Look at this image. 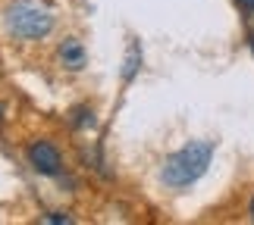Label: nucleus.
<instances>
[{"instance_id":"6","label":"nucleus","mask_w":254,"mask_h":225,"mask_svg":"<svg viewBox=\"0 0 254 225\" xmlns=\"http://www.w3.org/2000/svg\"><path fill=\"white\" fill-rule=\"evenodd\" d=\"M41 219H44V222H72L69 213H44Z\"/></svg>"},{"instance_id":"3","label":"nucleus","mask_w":254,"mask_h":225,"mask_svg":"<svg viewBox=\"0 0 254 225\" xmlns=\"http://www.w3.org/2000/svg\"><path fill=\"white\" fill-rule=\"evenodd\" d=\"M25 160H28V166H32L38 175H47V179H57V175L63 172V156H60V150H57V144L44 141V138L28 144Z\"/></svg>"},{"instance_id":"7","label":"nucleus","mask_w":254,"mask_h":225,"mask_svg":"<svg viewBox=\"0 0 254 225\" xmlns=\"http://www.w3.org/2000/svg\"><path fill=\"white\" fill-rule=\"evenodd\" d=\"M236 6L242 13H254V0H236Z\"/></svg>"},{"instance_id":"1","label":"nucleus","mask_w":254,"mask_h":225,"mask_svg":"<svg viewBox=\"0 0 254 225\" xmlns=\"http://www.w3.org/2000/svg\"><path fill=\"white\" fill-rule=\"evenodd\" d=\"M213 150H217L213 141H191V144H185L182 150L170 153L167 160H163V169H160L163 184H170V188H189V184H194L207 172V166L213 160Z\"/></svg>"},{"instance_id":"2","label":"nucleus","mask_w":254,"mask_h":225,"mask_svg":"<svg viewBox=\"0 0 254 225\" xmlns=\"http://www.w3.org/2000/svg\"><path fill=\"white\" fill-rule=\"evenodd\" d=\"M3 22H6V32L13 38L41 41V38H47L51 28H54V13L44 3H35V0H16V3L6 9Z\"/></svg>"},{"instance_id":"4","label":"nucleus","mask_w":254,"mask_h":225,"mask_svg":"<svg viewBox=\"0 0 254 225\" xmlns=\"http://www.w3.org/2000/svg\"><path fill=\"white\" fill-rule=\"evenodd\" d=\"M60 63L66 66V69H72V72H79L85 66V47L75 41V38H66V41L60 44Z\"/></svg>"},{"instance_id":"9","label":"nucleus","mask_w":254,"mask_h":225,"mask_svg":"<svg viewBox=\"0 0 254 225\" xmlns=\"http://www.w3.org/2000/svg\"><path fill=\"white\" fill-rule=\"evenodd\" d=\"M251 53H254V38H251Z\"/></svg>"},{"instance_id":"5","label":"nucleus","mask_w":254,"mask_h":225,"mask_svg":"<svg viewBox=\"0 0 254 225\" xmlns=\"http://www.w3.org/2000/svg\"><path fill=\"white\" fill-rule=\"evenodd\" d=\"M72 125H75V129H85V125H94V113L88 110V106H79V110H72Z\"/></svg>"},{"instance_id":"8","label":"nucleus","mask_w":254,"mask_h":225,"mask_svg":"<svg viewBox=\"0 0 254 225\" xmlns=\"http://www.w3.org/2000/svg\"><path fill=\"white\" fill-rule=\"evenodd\" d=\"M248 216H251V222H254V200H251V207H248Z\"/></svg>"}]
</instances>
